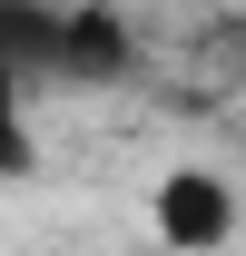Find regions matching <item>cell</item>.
<instances>
[{
    "mask_svg": "<svg viewBox=\"0 0 246 256\" xmlns=\"http://www.w3.org/2000/svg\"><path fill=\"white\" fill-rule=\"evenodd\" d=\"M236 226H246V197H236L226 168H207V158L158 168V188H148V236H158L168 256H226Z\"/></svg>",
    "mask_w": 246,
    "mask_h": 256,
    "instance_id": "1",
    "label": "cell"
},
{
    "mask_svg": "<svg viewBox=\"0 0 246 256\" xmlns=\"http://www.w3.org/2000/svg\"><path fill=\"white\" fill-rule=\"evenodd\" d=\"M40 168V138H30V79H20V50L0 40V188H20Z\"/></svg>",
    "mask_w": 246,
    "mask_h": 256,
    "instance_id": "2",
    "label": "cell"
}]
</instances>
